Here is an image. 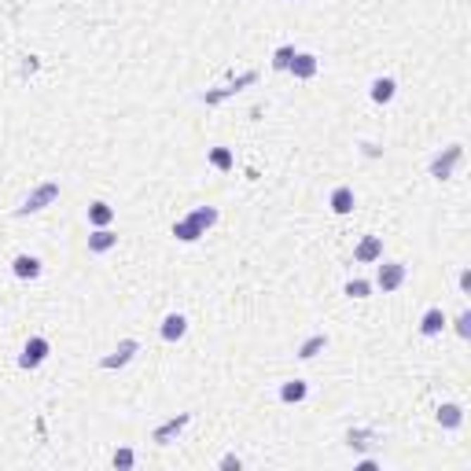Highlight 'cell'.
I'll return each instance as SVG.
<instances>
[{
    "mask_svg": "<svg viewBox=\"0 0 471 471\" xmlns=\"http://www.w3.org/2000/svg\"><path fill=\"white\" fill-rule=\"evenodd\" d=\"M218 225V210L214 206H196L188 218H181L173 225V236L181 243H196L199 236H206V229H214Z\"/></svg>",
    "mask_w": 471,
    "mask_h": 471,
    "instance_id": "6da1fadb",
    "label": "cell"
},
{
    "mask_svg": "<svg viewBox=\"0 0 471 471\" xmlns=\"http://www.w3.org/2000/svg\"><path fill=\"white\" fill-rule=\"evenodd\" d=\"M56 199H59V184H56V181H44V184H37V188L23 199L19 218H26V214H41V210H44V206H52Z\"/></svg>",
    "mask_w": 471,
    "mask_h": 471,
    "instance_id": "7a4b0ae2",
    "label": "cell"
},
{
    "mask_svg": "<svg viewBox=\"0 0 471 471\" xmlns=\"http://www.w3.org/2000/svg\"><path fill=\"white\" fill-rule=\"evenodd\" d=\"M254 81H258V70H243L239 77H232V81H225V85H218V89L203 92V103H206V107H218L221 100H229V96H236L239 89L254 85Z\"/></svg>",
    "mask_w": 471,
    "mask_h": 471,
    "instance_id": "3957f363",
    "label": "cell"
},
{
    "mask_svg": "<svg viewBox=\"0 0 471 471\" xmlns=\"http://www.w3.org/2000/svg\"><path fill=\"white\" fill-rule=\"evenodd\" d=\"M460 158H464V148H460V144H449L442 155H434V162H431V177H434V181H449L453 170L460 166Z\"/></svg>",
    "mask_w": 471,
    "mask_h": 471,
    "instance_id": "277c9868",
    "label": "cell"
},
{
    "mask_svg": "<svg viewBox=\"0 0 471 471\" xmlns=\"http://www.w3.org/2000/svg\"><path fill=\"white\" fill-rule=\"evenodd\" d=\"M188 424H191V413H181V416H170V420H166V424H158V427L151 431V442H155V446H170V442H173V438H177V434H181V431H184Z\"/></svg>",
    "mask_w": 471,
    "mask_h": 471,
    "instance_id": "5b68a950",
    "label": "cell"
},
{
    "mask_svg": "<svg viewBox=\"0 0 471 471\" xmlns=\"http://www.w3.org/2000/svg\"><path fill=\"white\" fill-rule=\"evenodd\" d=\"M48 353H52V346H48V339L34 335V339H30V343L23 346V357H19V365H23V368H41V365L48 361Z\"/></svg>",
    "mask_w": 471,
    "mask_h": 471,
    "instance_id": "8992f818",
    "label": "cell"
},
{
    "mask_svg": "<svg viewBox=\"0 0 471 471\" xmlns=\"http://www.w3.org/2000/svg\"><path fill=\"white\" fill-rule=\"evenodd\" d=\"M405 276H409V269H405L401 262H379V272H376V284L383 291H398L405 284Z\"/></svg>",
    "mask_w": 471,
    "mask_h": 471,
    "instance_id": "52a82bcc",
    "label": "cell"
},
{
    "mask_svg": "<svg viewBox=\"0 0 471 471\" xmlns=\"http://www.w3.org/2000/svg\"><path fill=\"white\" fill-rule=\"evenodd\" d=\"M137 350H140L137 339H122V343H118V346H115V350H111V353L103 357V361H100V368H122V365H129V361L137 357Z\"/></svg>",
    "mask_w": 471,
    "mask_h": 471,
    "instance_id": "ba28073f",
    "label": "cell"
},
{
    "mask_svg": "<svg viewBox=\"0 0 471 471\" xmlns=\"http://www.w3.org/2000/svg\"><path fill=\"white\" fill-rule=\"evenodd\" d=\"M353 258H357L361 265H368V262H379V258H383V239H379V236H365L361 243H357Z\"/></svg>",
    "mask_w": 471,
    "mask_h": 471,
    "instance_id": "9c48e42d",
    "label": "cell"
},
{
    "mask_svg": "<svg viewBox=\"0 0 471 471\" xmlns=\"http://www.w3.org/2000/svg\"><path fill=\"white\" fill-rule=\"evenodd\" d=\"M11 272L19 276V280H37V276H41V258H34V254H15Z\"/></svg>",
    "mask_w": 471,
    "mask_h": 471,
    "instance_id": "30bf717a",
    "label": "cell"
},
{
    "mask_svg": "<svg viewBox=\"0 0 471 471\" xmlns=\"http://www.w3.org/2000/svg\"><path fill=\"white\" fill-rule=\"evenodd\" d=\"M383 438H379V431H372V427H350L346 431V446L350 449H372V446H379Z\"/></svg>",
    "mask_w": 471,
    "mask_h": 471,
    "instance_id": "8fae6325",
    "label": "cell"
},
{
    "mask_svg": "<svg viewBox=\"0 0 471 471\" xmlns=\"http://www.w3.org/2000/svg\"><path fill=\"white\" fill-rule=\"evenodd\" d=\"M442 328H446V313L438 310V306H431V310L420 317V335L431 339V335H442Z\"/></svg>",
    "mask_w": 471,
    "mask_h": 471,
    "instance_id": "7c38bea8",
    "label": "cell"
},
{
    "mask_svg": "<svg viewBox=\"0 0 471 471\" xmlns=\"http://www.w3.org/2000/svg\"><path fill=\"white\" fill-rule=\"evenodd\" d=\"M287 70L295 74V77H302V81H310V77L317 74V56H310V52H295V59L287 63Z\"/></svg>",
    "mask_w": 471,
    "mask_h": 471,
    "instance_id": "4fadbf2b",
    "label": "cell"
},
{
    "mask_svg": "<svg viewBox=\"0 0 471 471\" xmlns=\"http://www.w3.org/2000/svg\"><path fill=\"white\" fill-rule=\"evenodd\" d=\"M184 332H188L184 313H170L166 320H162V339H166V343H177V339H184Z\"/></svg>",
    "mask_w": 471,
    "mask_h": 471,
    "instance_id": "5bb4252c",
    "label": "cell"
},
{
    "mask_svg": "<svg viewBox=\"0 0 471 471\" xmlns=\"http://www.w3.org/2000/svg\"><path fill=\"white\" fill-rule=\"evenodd\" d=\"M438 424H442L446 431H457L464 424V409H460V405H453V401H446L442 409H438Z\"/></svg>",
    "mask_w": 471,
    "mask_h": 471,
    "instance_id": "9a60e30c",
    "label": "cell"
},
{
    "mask_svg": "<svg viewBox=\"0 0 471 471\" xmlns=\"http://www.w3.org/2000/svg\"><path fill=\"white\" fill-rule=\"evenodd\" d=\"M115 243H118V236L111 232V229H96V232L89 236V251H92V254H107Z\"/></svg>",
    "mask_w": 471,
    "mask_h": 471,
    "instance_id": "2e32d148",
    "label": "cell"
},
{
    "mask_svg": "<svg viewBox=\"0 0 471 471\" xmlns=\"http://www.w3.org/2000/svg\"><path fill=\"white\" fill-rule=\"evenodd\" d=\"M394 92H398L394 77H376V81H372V100H376V103H391Z\"/></svg>",
    "mask_w": 471,
    "mask_h": 471,
    "instance_id": "e0dca14e",
    "label": "cell"
},
{
    "mask_svg": "<svg viewBox=\"0 0 471 471\" xmlns=\"http://www.w3.org/2000/svg\"><path fill=\"white\" fill-rule=\"evenodd\" d=\"M332 210H335V214H350V210H353V188L339 184L332 191Z\"/></svg>",
    "mask_w": 471,
    "mask_h": 471,
    "instance_id": "ac0fdd59",
    "label": "cell"
},
{
    "mask_svg": "<svg viewBox=\"0 0 471 471\" xmlns=\"http://www.w3.org/2000/svg\"><path fill=\"white\" fill-rule=\"evenodd\" d=\"M89 221L96 225V229H107V225L115 221V206H107V203H92V206H89Z\"/></svg>",
    "mask_w": 471,
    "mask_h": 471,
    "instance_id": "d6986e66",
    "label": "cell"
},
{
    "mask_svg": "<svg viewBox=\"0 0 471 471\" xmlns=\"http://www.w3.org/2000/svg\"><path fill=\"white\" fill-rule=\"evenodd\" d=\"M306 394H310L306 379H287V383L280 387V401H306Z\"/></svg>",
    "mask_w": 471,
    "mask_h": 471,
    "instance_id": "ffe728a7",
    "label": "cell"
},
{
    "mask_svg": "<svg viewBox=\"0 0 471 471\" xmlns=\"http://www.w3.org/2000/svg\"><path fill=\"white\" fill-rule=\"evenodd\" d=\"M324 346H328V335H310V339L299 346V357H302V361H313V357H317Z\"/></svg>",
    "mask_w": 471,
    "mask_h": 471,
    "instance_id": "44dd1931",
    "label": "cell"
},
{
    "mask_svg": "<svg viewBox=\"0 0 471 471\" xmlns=\"http://www.w3.org/2000/svg\"><path fill=\"white\" fill-rule=\"evenodd\" d=\"M210 162H214L218 170H232L236 166V158H232L229 148H214V151H210Z\"/></svg>",
    "mask_w": 471,
    "mask_h": 471,
    "instance_id": "7402d4cb",
    "label": "cell"
},
{
    "mask_svg": "<svg viewBox=\"0 0 471 471\" xmlns=\"http://www.w3.org/2000/svg\"><path fill=\"white\" fill-rule=\"evenodd\" d=\"M291 59H295V44H280V48H276V56H272V67L276 70H287Z\"/></svg>",
    "mask_w": 471,
    "mask_h": 471,
    "instance_id": "603a6c76",
    "label": "cell"
},
{
    "mask_svg": "<svg viewBox=\"0 0 471 471\" xmlns=\"http://www.w3.org/2000/svg\"><path fill=\"white\" fill-rule=\"evenodd\" d=\"M368 291H372L368 280H350V284H346V295H350V299H368Z\"/></svg>",
    "mask_w": 471,
    "mask_h": 471,
    "instance_id": "cb8c5ba5",
    "label": "cell"
},
{
    "mask_svg": "<svg viewBox=\"0 0 471 471\" xmlns=\"http://www.w3.org/2000/svg\"><path fill=\"white\" fill-rule=\"evenodd\" d=\"M133 464H137L133 449H118V453H115V467H133Z\"/></svg>",
    "mask_w": 471,
    "mask_h": 471,
    "instance_id": "d4e9b609",
    "label": "cell"
},
{
    "mask_svg": "<svg viewBox=\"0 0 471 471\" xmlns=\"http://www.w3.org/2000/svg\"><path fill=\"white\" fill-rule=\"evenodd\" d=\"M457 335H460V339H467V335H471V313H467V310L457 317Z\"/></svg>",
    "mask_w": 471,
    "mask_h": 471,
    "instance_id": "484cf974",
    "label": "cell"
},
{
    "mask_svg": "<svg viewBox=\"0 0 471 471\" xmlns=\"http://www.w3.org/2000/svg\"><path fill=\"white\" fill-rule=\"evenodd\" d=\"M221 467H243V460H239V457H232V453H229V457L221 460Z\"/></svg>",
    "mask_w": 471,
    "mask_h": 471,
    "instance_id": "4316f807",
    "label": "cell"
}]
</instances>
